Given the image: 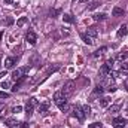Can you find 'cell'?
Segmentation results:
<instances>
[{"label": "cell", "mask_w": 128, "mask_h": 128, "mask_svg": "<svg viewBox=\"0 0 128 128\" xmlns=\"http://www.w3.org/2000/svg\"><path fill=\"white\" fill-rule=\"evenodd\" d=\"M67 98H68V97L64 96L63 91H57V92L54 94V103H55V104H57V106H58V107L61 109L64 104L67 103Z\"/></svg>", "instance_id": "cell-1"}, {"label": "cell", "mask_w": 128, "mask_h": 128, "mask_svg": "<svg viewBox=\"0 0 128 128\" xmlns=\"http://www.w3.org/2000/svg\"><path fill=\"white\" fill-rule=\"evenodd\" d=\"M74 88H76L74 80H67V82L64 84V86H63V94L66 97H70L72 96V92L74 91Z\"/></svg>", "instance_id": "cell-2"}, {"label": "cell", "mask_w": 128, "mask_h": 128, "mask_svg": "<svg viewBox=\"0 0 128 128\" xmlns=\"http://www.w3.org/2000/svg\"><path fill=\"white\" fill-rule=\"evenodd\" d=\"M28 70V67H24V68H16V70H14L12 72V80H20L21 78H24V73Z\"/></svg>", "instance_id": "cell-3"}, {"label": "cell", "mask_w": 128, "mask_h": 128, "mask_svg": "<svg viewBox=\"0 0 128 128\" xmlns=\"http://www.w3.org/2000/svg\"><path fill=\"white\" fill-rule=\"evenodd\" d=\"M118 76H121L122 79H127L128 78V63H121V67L116 73Z\"/></svg>", "instance_id": "cell-4"}, {"label": "cell", "mask_w": 128, "mask_h": 128, "mask_svg": "<svg viewBox=\"0 0 128 128\" xmlns=\"http://www.w3.org/2000/svg\"><path fill=\"white\" fill-rule=\"evenodd\" d=\"M72 112H73V115L82 122L84 119H85V113H84V110H82V107H79V106H74L73 109H72Z\"/></svg>", "instance_id": "cell-5"}, {"label": "cell", "mask_w": 128, "mask_h": 128, "mask_svg": "<svg viewBox=\"0 0 128 128\" xmlns=\"http://www.w3.org/2000/svg\"><path fill=\"white\" fill-rule=\"evenodd\" d=\"M112 124H113V128H125L127 127V121L124 118H115Z\"/></svg>", "instance_id": "cell-6"}, {"label": "cell", "mask_w": 128, "mask_h": 128, "mask_svg": "<svg viewBox=\"0 0 128 128\" xmlns=\"http://www.w3.org/2000/svg\"><path fill=\"white\" fill-rule=\"evenodd\" d=\"M26 39H27V42H28L30 45H36V42H37V36H36V33L33 32V30H28V32H27Z\"/></svg>", "instance_id": "cell-7"}, {"label": "cell", "mask_w": 128, "mask_h": 128, "mask_svg": "<svg viewBox=\"0 0 128 128\" xmlns=\"http://www.w3.org/2000/svg\"><path fill=\"white\" fill-rule=\"evenodd\" d=\"M6 125L9 128H22V122H20V121H16V119H8L6 121Z\"/></svg>", "instance_id": "cell-8"}, {"label": "cell", "mask_w": 128, "mask_h": 128, "mask_svg": "<svg viewBox=\"0 0 128 128\" xmlns=\"http://www.w3.org/2000/svg\"><path fill=\"white\" fill-rule=\"evenodd\" d=\"M103 92H104V86H103L101 84H100V85H97L96 90H94V92H92V96H91V100L94 101V98H96V97H98V96H101Z\"/></svg>", "instance_id": "cell-9"}, {"label": "cell", "mask_w": 128, "mask_h": 128, "mask_svg": "<svg viewBox=\"0 0 128 128\" xmlns=\"http://www.w3.org/2000/svg\"><path fill=\"white\" fill-rule=\"evenodd\" d=\"M128 34V24H122L121 27H119V30L116 33V36L118 37H124V36H127Z\"/></svg>", "instance_id": "cell-10"}, {"label": "cell", "mask_w": 128, "mask_h": 128, "mask_svg": "<svg viewBox=\"0 0 128 128\" xmlns=\"http://www.w3.org/2000/svg\"><path fill=\"white\" fill-rule=\"evenodd\" d=\"M124 15H125V10H124L122 8L115 6V8L112 9V16H124Z\"/></svg>", "instance_id": "cell-11"}, {"label": "cell", "mask_w": 128, "mask_h": 128, "mask_svg": "<svg viewBox=\"0 0 128 128\" xmlns=\"http://www.w3.org/2000/svg\"><path fill=\"white\" fill-rule=\"evenodd\" d=\"M16 63V60L14 58V57H8V58H4V67L6 68H12L14 66Z\"/></svg>", "instance_id": "cell-12"}, {"label": "cell", "mask_w": 128, "mask_h": 128, "mask_svg": "<svg viewBox=\"0 0 128 128\" xmlns=\"http://www.w3.org/2000/svg\"><path fill=\"white\" fill-rule=\"evenodd\" d=\"M82 40L86 43V45H94L96 43V39H92L88 33H85V34H82Z\"/></svg>", "instance_id": "cell-13"}, {"label": "cell", "mask_w": 128, "mask_h": 128, "mask_svg": "<svg viewBox=\"0 0 128 128\" xmlns=\"http://www.w3.org/2000/svg\"><path fill=\"white\" fill-rule=\"evenodd\" d=\"M88 34L92 37V39H97L98 37V34H100V32H98V28H96V27H91V28H88Z\"/></svg>", "instance_id": "cell-14"}, {"label": "cell", "mask_w": 128, "mask_h": 128, "mask_svg": "<svg viewBox=\"0 0 128 128\" xmlns=\"http://www.w3.org/2000/svg\"><path fill=\"white\" fill-rule=\"evenodd\" d=\"M110 103H112V100H110L109 97H103L101 101H100V106H101V107H109Z\"/></svg>", "instance_id": "cell-15"}, {"label": "cell", "mask_w": 128, "mask_h": 128, "mask_svg": "<svg viewBox=\"0 0 128 128\" xmlns=\"http://www.w3.org/2000/svg\"><path fill=\"white\" fill-rule=\"evenodd\" d=\"M49 106H51V101H45V103H42V104H39V110H40V113H43V112H46V110L49 109Z\"/></svg>", "instance_id": "cell-16"}, {"label": "cell", "mask_w": 128, "mask_h": 128, "mask_svg": "<svg viewBox=\"0 0 128 128\" xmlns=\"http://www.w3.org/2000/svg\"><path fill=\"white\" fill-rule=\"evenodd\" d=\"M119 110H121V103H116V104L109 106V112H110V113H116V112H119Z\"/></svg>", "instance_id": "cell-17"}, {"label": "cell", "mask_w": 128, "mask_h": 128, "mask_svg": "<svg viewBox=\"0 0 128 128\" xmlns=\"http://www.w3.org/2000/svg\"><path fill=\"white\" fill-rule=\"evenodd\" d=\"M63 21L64 22H68V24H73V22H74V18H73L70 14H64L63 15Z\"/></svg>", "instance_id": "cell-18"}, {"label": "cell", "mask_w": 128, "mask_h": 128, "mask_svg": "<svg viewBox=\"0 0 128 128\" xmlns=\"http://www.w3.org/2000/svg\"><path fill=\"white\" fill-rule=\"evenodd\" d=\"M127 58H128V52H119L116 55V61H121V63H124V60H127Z\"/></svg>", "instance_id": "cell-19"}, {"label": "cell", "mask_w": 128, "mask_h": 128, "mask_svg": "<svg viewBox=\"0 0 128 128\" xmlns=\"http://www.w3.org/2000/svg\"><path fill=\"white\" fill-rule=\"evenodd\" d=\"M106 51H107V48H106V46H101V48H98V49H97L96 52H94V57H96V58L101 57V55H103V54H104Z\"/></svg>", "instance_id": "cell-20"}, {"label": "cell", "mask_w": 128, "mask_h": 128, "mask_svg": "<svg viewBox=\"0 0 128 128\" xmlns=\"http://www.w3.org/2000/svg\"><path fill=\"white\" fill-rule=\"evenodd\" d=\"M106 18H107V15H106V14H96V15L92 16V20H94V21H104Z\"/></svg>", "instance_id": "cell-21"}, {"label": "cell", "mask_w": 128, "mask_h": 128, "mask_svg": "<svg viewBox=\"0 0 128 128\" xmlns=\"http://www.w3.org/2000/svg\"><path fill=\"white\" fill-rule=\"evenodd\" d=\"M27 21H28V20H27V16H21V18L16 21V26H18V27H22V26H24Z\"/></svg>", "instance_id": "cell-22"}, {"label": "cell", "mask_w": 128, "mask_h": 128, "mask_svg": "<svg viewBox=\"0 0 128 128\" xmlns=\"http://www.w3.org/2000/svg\"><path fill=\"white\" fill-rule=\"evenodd\" d=\"M33 106H30V104H27V109H26V115H27V118H30L32 116V113H33Z\"/></svg>", "instance_id": "cell-23"}, {"label": "cell", "mask_w": 128, "mask_h": 128, "mask_svg": "<svg viewBox=\"0 0 128 128\" xmlns=\"http://www.w3.org/2000/svg\"><path fill=\"white\" fill-rule=\"evenodd\" d=\"M82 110H84V113H85V116L91 113V107H90L88 104H84V106H82Z\"/></svg>", "instance_id": "cell-24"}, {"label": "cell", "mask_w": 128, "mask_h": 128, "mask_svg": "<svg viewBox=\"0 0 128 128\" xmlns=\"http://www.w3.org/2000/svg\"><path fill=\"white\" fill-rule=\"evenodd\" d=\"M113 64H115V60L112 58V60H107V61H106V64H104V66H106V67H107L109 70H112V68H113Z\"/></svg>", "instance_id": "cell-25"}, {"label": "cell", "mask_w": 128, "mask_h": 128, "mask_svg": "<svg viewBox=\"0 0 128 128\" xmlns=\"http://www.w3.org/2000/svg\"><path fill=\"white\" fill-rule=\"evenodd\" d=\"M88 128H103V124L101 122H92L88 125Z\"/></svg>", "instance_id": "cell-26"}, {"label": "cell", "mask_w": 128, "mask_h": 128, "mask_svg": "<svg viewBox=\"0 0 128 128\" xmlns=\"http://www.w3.org/2000/svg\"><path fill=\"white\" fill-rule=\"evenodd\" d=\"M28 104H30V106H33V107H36V106L39 104V103H37V98L32 97V98H30V101H28Z\"/></svg>", "instance_id": "cell-27"}, {"label": "cell", "mask_w": 128, "mask_h": 128, "mask_svg": "<svg viewBox=\"0 0 128 128\" xmlns=\"http://www.w3.org/2000/svg\"><path fill=\"white\" fill-rule=\"evenodd\" d=\"M106 90H107V92H115V91H116V86H115V85H110V86H107Z\"/></svg>", "instance_id": "cell-28"}, {"label": "cell", "mask_w": 128, "mask_h": 128, "mask_svg": "<svg viewBox=\"0 0 128 128\" xmlns=\"http://www.w3.org/2000/svg\"><path fill=\"white\" fill-rule=\"evenodd\" d=\"M12 112H14V113H20V112H22V107H21V106H16V107L12 109Z\"/></svg>", "instance_id": "cell-29"}, {"label": "cell", "mask_w": 128, "mask_h": 128, "mask_svg": "<svg viewBox=\"0 0 128 128\" xmlns=\"http://www.w3.org/2000/svg\"><path fill=\"white\" fill-rule=\"evenodd\" d=\"M98 4H100L98 2H94V3H92V4H91L90 8H88V10H92V9H96V8H97V6H98Z\"/></svg>", "instance_id": "cell-30"}, {"label": "cell", "mask_w": 128, "mask_h": 128, "mask_svg": "<svg viewBox=\"0 0 128 128\" xmlns=\"http://www.w3.org/2000/svg\"><path fill=\"white\" fill-rule=\"evenodd\" d=\"M9 94L8 92H4V91H0V98H8Z\"/></svg>", "instance_id": "cell-31"}, {"label": "cell", "mask_w": 128, "mask_h": 128, "mask_svg": "<svg viewBox=\"0 0 128 128\" xmlns=\"http://www.w3.org/2000/svg\"><path fill=\"white\" fill-rule=\"evenodd\" d=\"M58 14H60V10H58V9H54V10H51V15H52V16H55V15H58Z\"/></svg>", "instance_id": "cell-32"}, {"label": "cell", "mask_w": 128, "mask_h": 128, "mask_svg": "<svg viewBox=\"0 0 128 128\" xmlns=\"http://www.w3.org/2000/svg\"><path fill=\"white\" fill-rule=\"evenodd\" d=\"M8 86H9V82H3L2 84V88H8Z\"/></svg>", "instance_id": "cell-33"}, {"label": "cell", "mask_w": 128, "mask_h": 128, "mask_svg": "<svg viewBox=\"0 0 128 128\" xmlns=\"http://www.w3.org/2000/svg\"><path fill=\"white\" fill-rule=\"evenodd\" d=\"M4 2V4H12L14 3V0H3Z\"/></svg>", "instance_id": "cell-34"}, {"label": "cell", "mask_w": 128, "mask_h": 128, "mask_svg": "<svg viewBox=\"0 0 128 128\" xmlns=\"http://www.w3.org/2000/svg\"><path fill=\"white\" fill-rule=\"evenodd\" d=\"M3 76H6V72H2V73H0V79H2Z\"/></svg>", "instance_id": "cell-35"}, {"label": "cell", "mask_w": 128, "mask_h": 128, "mask_svg": "<svg viewBox=\"0 0 128 128\" xmlns=\"http://www.w3.org/2000/svg\"><path fill=\"white\" fill-rule=\"evenodd\" d=\"M125 88H127V91H128V78L125 79Z\"/></svg>", "instance_id": "cell-36"}, {"label": "cell", "mask_w": 128, "mask_h": 128, "mask_svg": "<svg viewBox=\"0 0 128 128\" xmlns=\"http://www.w3.org/2000/svg\"><path fill=\"white\" fill-rule=\"evenodd\" d=\"M3 109H4V106H3V104H2V103H0V112H2V110H3Z\"/></svg>", "instance_id": "cell-37"}, {"label": "cell", "mask_w": 128, "mask_h": 128, "mask_svg": "<svg viewBox=\"0 0 128 128\" xmlns=\"http://www.w3.org/2000/svg\"><path fill=\"white\" fill-rule=\"evenodd\" d=\"M79 2H80V3H86L88 0H79Z\"/></svg>", "instance_id": "cell-38"}, {"label": "cell", "mask_w": 128, "mask_h": 128, "mask_svg": "<svg viewBox=\"0 0 128 128\" xmlns=\"http://www.w3.org/2000/svg\"><path fill=\"white\" fill-rule=\"evenodd\" d=\"M72 2H73V3H76V2H78V0H72Z\"/></svg>", "instance_id": "cell-39"}, {"label": "cell", "mask_w": 128, "mask_h": 128, "mask_svg": "<svg viewBox=\"0 0 128 128\" xmlns=\"http://www.w3.org/2000/svg\"><path fill=\"white\" fill-rule=\"evenodd\" d=\"M127 113H128V109H127Z\"/></svg>", "instance_id": "cell-40"}]
</instances>
